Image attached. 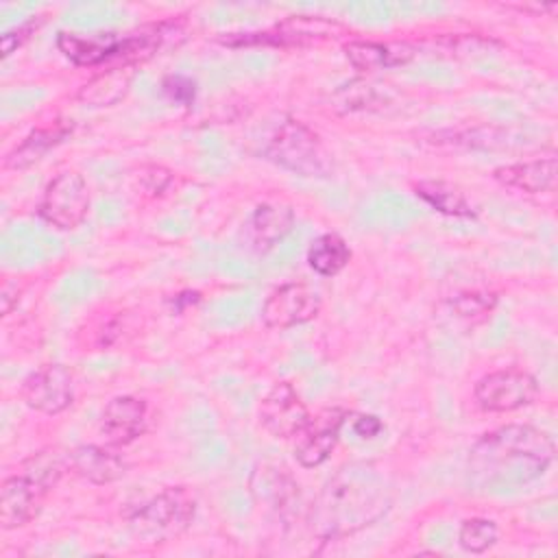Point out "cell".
<instances>
[{
	"mask_svg": "<svg viewBox=\"0 0 558 558\" xmlns=\"http://www.w3.org/2000/svg\"><path fill=\"white\" fill-rule=\"evenodd\" d=\"M554 440L534 425H504L484 434L469 451V484L504 493L538 480L554 462Z\"/></svg>",
	"mask_w": 558,
	"mask_h": 558,
	"instance_id": "obj_1",
	"label": "cell"
},
{
	"mask_svg": "<svg viewBox=\"0 0 558 558\" xmlns=\"http://www.w3.org/2000/svg\"><path fill=\"white\" fill-rule=\"evenodd\" d=\"M392 504L388 480L366 462L340 466L310 508L312 534L320 541L351 536L386 514Z\"/></svg>",
	"mask_w": 558,
	"mask_h": 558,
	"instance_id": "obj_2",
	"label": "cell"
},
{
	"mask_svg": "<svg viewBox=\"0 0 558 558\" xmlns=\"http://www.w3.org/2000/svg\"><path fill=\"white\" fill-rule=\"evenodd\" d=\"M196 514V499L185 486H172L129 512L131 534L148 545H161L181 536Z\"/></svg>",
	"mask_w": 558,
	"mask_h": 558,
	"instance_id": "obj_3",
	"label": "cell"
},
{
	"mask_svg": "<svg viewBox=\"0 0 558 558\" xmlns=\"http://www.w3.org/2000/svg\"><path fill=\"white\" fill-rule=\"evenodd\" d=\"M266 157L301 177H329L333 161L320 137L299 120H286L266 144Z\"/></svg>",
	"mask_w": 558,
	"mask_h": 558,
	"instance_id": "obj_4",
	"label": "cell"
},
{
	"mask_svg": "<svg viewBox=\"0 0 558 558\" xmlns=\"http://www.w3.org/2000/svg\"><path fill=\"white\" fill-rule=\"evenodd\" d=\"M37 211L48 225L61 231L76 229L89 211V187L85 179L74 170L59 172L46 185Z\"/></svg>",
	"mask_w": 558,
	"mask_h": 558,
	"instance_id": "obj_5",
	"label": "cell"
},
{
	"mask_svg": "<svg viewBox=\"0 0 558 558\" xmlns=\"http://www.w3.org/2000/svg\"><path fill=\"white\" fill-rule=\"evenodd\" d=\"M473 395L486 412H512L530 405L538 397V381L527 371L501 368L480 377Z\"/></svg>",
	"mask_w": 558,
	"mask_h": 558,
	"instance_id": "obj_6",
	"label": "cell"
},
{
	"mask_svg": "<svg viewBox=\"0 0 558 558\" xmlns=\"http://www.w3.org/2000/svg\"><path fill=\"white\" fill-rule=\"evenodd\" d=\"M320 296L307 283H283L275 288L262 305V320L270 329H290L316 318Z\"/></svg>",
	"mask_w": 558,
	"mask_h": 558,
	"instance_id": "obj_7",
	"label": "cell"
},
{
	"mask_svg": "<svg viewBox=\"0 0 558 558\" xmlns=\"http://www.w3.org/2000/svg\"><path fill=\"white\" fill-rule=\"evenodd\" d=\"M20 395L31 410L59 414L74 401L72 373L61 364H44L22 381Z\"/></svg>",
	"mask_w": 558,
	"mask_h": 558,
	"instance_id": "obj_8",
	"label": "cell"
},
{
	"mask_svg": "<svg viewBox=\"0 0 558 558\" xmlns=\"http://www.w3.org/2000/svg\"><path fill=\"white\" fill-rule=\"evenodd\" d=\"M344 421H347V412L342 408H325L314 416L310 414L307 423L301 427L294 440L296 462L305 469H314L323 464L331 456L333 447L338 445Z\"/></svg>",
	"mask_w": 558,
	"mask_h": 558,
	"instance_id": "obj_9",
	"label": "cell"
},
{
	"mask_svg": "<svg viewBox=\"0 0 558 558\" xmlns=\"http://www.w3.org/2000/svg\"><path fill=\"white\" fill-rule=\"evenodd\" d=\"M310 412L299 392L288 384H275L259 405V421L275 438H292L307 423Z\"/></svg>",
	"mask_w": 558,
	"mask_h": 558,
	"instance_id": "obj_10",
	"label": "cell"
},
{
	"mask_svg": "<svg viewBox=\"0 0 558 558\" xmlns=\"http://www.w3.org/2000/svg\"><path fill=\"white\" fill-rule=\"evenodd\" d=\"M46 495L48 490H44L22 471L4 477L0 486V527L15 530L26 525L37 517Z\"/></svg>",
	"mask_w": 558,
	"mask_h": 558,
	"instance_id": "obj_11",
	"label": "cell"
},
{
	"mask_svg": "<svg viewBox=\"0 0 558 558\" xmlns=\"http://www.w3.org/2000/svg\"><path fill=\"white\" fill-rule=\"evenodd\" d=\"M148 408L146 401L133 395L113 397L100 416V432L111 445H129L146 432Z\"/></svg>",
	"mask_w": 558,
	"mask_h": 558,
	"instance_id": "obj_12",
	"label": "cell"
},
{
	"mask_svg": "<svg viewBox=\"0 0 558 558\" xmlns=\"http://www.w3.org/2000/svg\"><path fill=\"white\" fill-rule=\"evenodd\" d=\"M294 227V211L281 203H264L255 207L248 222L244 225L246 240L257 253L270 251L279 244Z\"/></svg>",
	"mask_w": 558,
	"mask_h": 558,
	"instance_id": "obj_13",
	"label": "cell"
},
{
	"mask_svg": "<svg viewBox=\"0 0 558 558\" xmlns=\"http://www.w3.org/2000/svg\"><path fill=\"white\" fill-rule=\"evenodd\" d=\"M556 170L558 161L554 155L530 159V161H519L510 166H499L495 168L493 177L506 187L527 192V194H541L554 187L556 183Z\"/></svg>",
	"mask_w": 558,
	"mask_h": 558,
	"instance_id": "obj_14",
	"label": "cell"
},
{
	"mask_svg": "<svg viewBox=\"0 0 558 558\" xmlns=\"http://www.w3.org/2000/svg\"><path fill=\"white\" fill-rule=\"evenodd\" d=\"M122 37L113 33H100V35H78V33H65L61 31L57 35L59 50L74 61L76 65H100L105 61H113L120 50Z\"/></svg>",
	"mask_w": 558,
	"mask_h": 558,
	"instance_id": "obj_15",
	"label": "cell"
},
{
	"mask_svg": "<svg viewBox=\"0 0 558 558\" xmlns=\"http://www.w3.org/2000/svg\"><path fill=\"white\" fill-rule=\"evenodd\" d=\"M70 466L92 484H111L124 475V460L100 445H78L70 451Z\"/></svg>",
	"mask_w": 558,
	"mask_h": 558,
	"instance_id": "obj_16",
	"label": "cell"
},
{
	"mask_svg": "<svg viewBox=\"0 0 558 558\" xmlns=\"http://www.w3.org/2000/svg\"><path fill=\"white\" fill-rule=\"evenodd\" d=\"M72 133V122L68 120H57L50 126H41L31 131L7 157H4V168L9 170H24L39 161L50 148L61 144L68 135Z\"/></svg>",
	"mask_w": 558,
	"mask_h": 558,
	"instance_id": "obj_17",
	"label": "cell"
},
{
	"mask_svg": "<svg viewBox=\"0 0 558 558\" xmlns=\"http://www.w3.org/2000/svg\"><path fill=\"white\" fill-rule=\"evenodd\" d=\"M412 48L408 44H381L355 39L344 44V57L360 72H375L392 65H403L412 59Z\"/></svg>",
	"mask_w": 558,
	"mask_h": 558,
	"instance_id": "obj_18",
	"label": "cell"
},
{
	"mask_svg": "<svg viewBox=\"0 0 558 558\" xmlns=\"http://www.w3.org/2000/svg\"><path fill=\"white\" fill-rule=\"evenodd\" d=\"M133 74H135L133 65L116 63L109 70L89 78L78 89L76 98L83 105H89V107H111V105L120 102L126 96V92L131 87V81H133Z\"/></svg>",
	"mask_w": 558,
	"mask_h": 558,
	"instance_id": "obj_19",
	"label": "cell"
},
{
	"mask_svg": "<svg viewBox=\"0 0 558 558\" xmlns=\"http://www.w3.org/2000/svg\"><path fill=\"white\" fill-rule=\"evenodd\" d=\"M390 102L388 89L381 85L366 83V81H351L342 85L331 96V107L340 113H355V111H379Z\"/></svg>",
	"mask_w": 558,
	"mask_h": 558,
	"instance_id": "obj_20",
	"label": "cell"
},
{
	"mask_svg": "<svg viewBox=\"0 0 558 558\" xmlns=\"http://www.w3.org/2000/svg\"><path fill=\"white\" fill-rule=\"evenodd\" d=\"M414 192L432 209H436L445 216H453V218H473L475 216L471 203L460 192V187H456L447 181H421L414 185Z\"/></svg>",
	"mask_w": 558,
	"mask_h": 558,
	"instance_id": "obj_21",
	"label": "cell"
},
{
	"mask_svg": "<svg viewBox=\"0 0 558 558\" xmlns=\"http://www.w3.org/2000/svg\"><path fill=\"white\" fill-rule=\"evenodd\" d=\"M351 259L349 244L338 233L318 235L307 248V264L323 277L338 275Z\"/></svg>",
	"mask_w": 558,
	"mask_h": 558,
	"instance_id": "obj_22",
	"label": "cell"
},
{
	"mask_svg": "<svg viewBox=\"0 0 558 558\" xmlns=\"http://www.w3.org/2000/svg\"><path fill=\"white\" fill-rule=\"evenodd\" d=\"M449 314L466 325H482L497 307V294L490 290H464L449 299Z\"/></svg>",
	"mask_w": 558,
	"mask_h": 558,
	"instance_id": "obj_23",
	"label": "cell"
},
{
	"mask_svg": "<svg viewBox=\"0 0 558 558\" xmlns=\"http://www.w3.org/2000/svg\"><path fill=\"white\" fill-rule=\"evenodd\" d=\"M497 538H499V530H497L495 521L484 519V517L466 519L458 532V541H460L462 549H466L471 554H484L486 549H490L497 543Z\"/></svg>",
	"mask_w": 558,
	"mask_h": 558,
	"instance_id": "obj_24",
	"label": "cell"
},
{
	"mask_svg": "<svg viewBox=\"0 0 558 558\" xmlns=\"http://www.w3.org/2000/svg\"><path fill=\"white\" fill-rule=\"evenodd\" d=\"M493 48H501V44L480 35H453L451 39V50L458 57H484L493 52Z\"/></svg>",
	"mask_w": 558,
	"mask_h": 558,
	"instance_id": "obj_25",
	"label": "cell"
},
{
	"mask_svg": "<svg viewBox=\"0 0 558 558\" xmlns=\"http://www.w3.org/2000/svg\"><path fill=\"white\" fill-rule=\"evenodd\" d=\"M172 183V172L163 166L150 163L140 168V185L148 196H159Z\"/></svg>",
	"mask_w": 558,
	"mask_h": 558,
	"instance_id": "obj_26",
	"label": "cell"
},
{
	"mask_svg": "<svg viewBox=\"0 0 558 558\" xmlns=\"http://www.w3.org/2000/svg\"><path fill=\"white\" fill-rule=\"evenodd\" d=\"M163 92L168 94L170 100L190 107V105L194 102L196 87H194V83H192L187 76L172 74V76H166V78H163Z\"/></svg>",
	"mask_w": 558,
	"mask_h": 558,
	"instance_id": "obj_27",
	"label": "cell"
},
{
	"mask_svg": "<svg viewBox=\"0 0 558 558\" xmlns=\"http://www.w3.org/2000/svg\"><path fill=\"white\" fill-rule=\"evenodd\" d=\"M37 24H39V22L28 20L26 24H22V26H17V28L7 31V33L2 35V57H9L13 50H17V48L31 37V33L37 28Z\"/></svg>",
	"mask_w": 558,
	"mask_h": 558,
	"instance_id": "obj_28",
	"label": "cell"
},
{
	"mask_svg": "<svg viewBox=\"0 0 558 558\" xmlns=\"http://www.w3.org/2000/svg\"><path fill=\"white\" fill-rule=\"evenodd\" d=\"M381 429H384V425L375 414H355L353 416V432L360 438H375Z\"/></svg>",
	"mask_w": 558,
	"mask_h": 558,
	"instance_id": "obj_29",
	"label": "cell"
},
{
	"mask_svg": "<svg viewBox=\"0 0 558 558\" xmlns=\"http://www.w3.org/2000/svg\"><path fill=\"white\" fill-rule=\"evenodd\" d=\"M2 312L9 314L13 310V303H17V283H11V281H4L2 286Z\"/></svg>",
	"mask_w": 558,
	"mask_h": 558,
	"instance_id": "obj_30",
	"label": "cell"
}]
</instances>
